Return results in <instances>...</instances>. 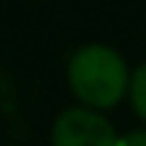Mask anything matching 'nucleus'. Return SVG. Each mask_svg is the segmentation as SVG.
<instances>
[{"label":"nucleus","mask_w":146,"mask_h":146,"mask_svg":"<svg viewBox=\"0 0 146 146\" xmlns=\"http://www.w3.org/2000/svg\"><path fill=\"white\" fill-rule=\"evenodd\" d=\"M132 69L126 57L109 43H86L69 57L66 80L78 103L92 109H115L129 92Z\"/></svg>","instance_id":"1"},{"label":"nucleus","mask_w":146,"mask_h":146,"mask_svg":"<svg viewBox=\"0 0 146 146\" xmlns=\"http://www.w3.org/2000/svg\"><path fill=\"white\" fill-rule=\"evenodd\" d=\"M135 115L146 123V60L140 66L132 69V75H129V92H126Z\"/></svg>","instance_id":"3"},{"label":"nucleus","mask_w":146,"mask_h":146,"mask_svg":"<svg viewBox=\"0 0 146 146\" xmlns=\"http://www.w3.org/2000/svg\"><path fill=\"white\" fill-rule=\"evenodd\" d=\"M112 120L92 106H69L52 123V146H117Z\"/></svg>","instance_id":"2"},{"label":"nucleus","mask_w":146,"mask_h":146,"mask_svg":"<svg viewBox=\"0 0 146 146\" xmlns=\"http://www.w3.org/2000/svg\"><path fill=\"white\" fill-rule=\"evenodd\" d=\"M117 146H146V129H132L117 137Z\"/></svg>","instance_id":"4"}]
</instances>
